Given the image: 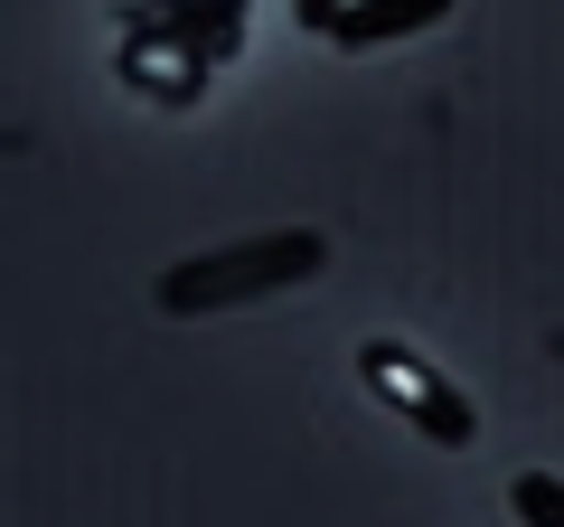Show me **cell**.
I'll return each mask as SVG.
<instances>
[{
  "label": "cell",
  "mask_w": 564,
  "mask_h": 527,
  "mask_svg": "<svg viewBox=\"0 0 564 527\" xmlns=\"http://www.w3.org/2000/svg\"><path fill=\"white\" fill-rule=\"evenodd\" d=\"M321 264H329L321 226H273V236H245V245H217V255H188V264H170L151 302H161V311H180V321H198V311L273 302V292L311 283Z\"/></svg>",
  "instance_id": "cell-1"
},
{
  "label": "cell",
  "mask_w": 564,
  "mask_h": 527,
  "mask_svg": "<svg viewBox=\"0 0 564 527\" xmlns=\"http://www.w3.org/2000/svg\"><path fill=\"white\" fill-rule=\"evenodd\" d=\"M358 377H367V396L377 406H395L404 424L423 433V443H443V452H470L480 443V415H470V396L443 377V367L423 358V348H404V340H367L358 348Z\"/></svg>",
  "instance_id": "cell-2"
},
{
  "label": "cell",
  "mask_w": 564,
  "mask_h": 527,
  "mask_svg": "<svg viewBox=\"0 0 564 527\" xmlns=\"http://www.w3.org/2000/svg\"><path fill=\"white\" fill-rule=\"evenodd\" d=\"M122 29H132V39L180 47V57H198L207 76H217V66L245 47V0H207V10H151V0H132V10H122Z\"/></svg>",
  "instance_id": "cell-3"
},
{
  "label": "cell",
  "mask_w": 564,
  "mask_h": 527,
  "mask_svg": "<svg viewBox=\"0 0 564 527\" xmlns=\"http://www.w3.org/2000/svg\"><path fill=\"white\" fill-rule=\"evenodd\" d=\"M122 85L151 95V104H198L207 95V66L180 57V47H161V39H132V29H122Z\"/></svg>",
  "instance_id": "cell-4"
},
{
  "label": "cell",
  "mask_w": 564,
  "mask_h": 527,
  "mask_svg": "<svg viewBox=\"0 0 564 527\" xmlns=\"http://www.w3.org/2000/svg\"><path fill=\"white\" fill-rule=\"evenodd\" d=\"M443 20H452V0H348L329 39H339V47H395V39L443 29Z\"/></svg>",
  "instance_id": "cell-5"
},
{
  "label": "cell",
  "mask_w": 564,
  "mask_h": 527,
  "mask_svg": "<svg viewBox=\"0 0 564 527\" xmlns=\"http://www.w3.org/2000/svg\"><path fill=\"white\" fill-rule=\"evenodd\" d=\"M508 508H518V527H564V481L555 471H518L508 481Z\"/></svg>",
  "instance_id": "cell-6"
},
{
  "label": "cell",
  "mask_w": 564,
  "mask_h": 527,
  "mask_svg": "<svg viewBox=\"0 0 564 527\" xmlns=\"http://www.w3.org/2000/svg\"><path fill=\"white\" fill-rule=\"evenodd\" d=\"M339 10H348V0H292V20H302V29H321V39L339 29Z\"/></svg>",
  "instance_id": "cell-7"
},
{
  "label": "cell",
  "mask_w": 564,
  "mask_h": 527,
  "mask_svg": "<svg viewBox=\"0 0 564 527\" xmlns=\"http://www.w3.org/2000/svg\"><path fill=\"white\" fill-rule=\"evenodd\" d=\"M151 10H207V0H151Z\"/></svg>",
  "instance_id": "cell-8"
}]
</instances>
